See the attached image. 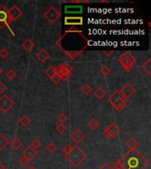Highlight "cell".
Returning <instances> with one entry per match:
<instances>
[{
  "label": "cell",
  "instance_id": "6da1fadb",
  "mask_svg": "<svg viewBox=\"0 0 151 169\" xmlns=\"http://www.w3.org/2000/svg\"><path fill=\"white\" fill-rule=\"evenodd\" d=\"M88 39L84 35L82 31L79 30L76 27H71L57 40L56 45L73 61L88 48Z\"/></svg>",
  "mask_w": 151,
  "mask_h": 169
},
{
  "label": "cell",
  "instance_id": "7a4b0ae2",
  "mask_svg": "<svg viewBox=\"0 0 151 169\" xmlns=\"http://www.w3.org/2000/svg\"><path fill=\"white\" fill-rule=\"evenodd\" d=\"M123 169H144L149 164L146 158L135 150H129L121 158Z\"/></svg>",
  "mask_w": 151,
  "mask_h": 169
},
{
  "label": "cell",
  "instance_id": "3957f363",
  "mask_svg": "<svg viewBox=\"0 0 151 169\" xmlns=\"http://www.w3.org/2000/svg\"><path fill=\"white\" fill-rule=\"evenodd\" d=\"M65 158L73 167H78L87 159V154L80 148L78 145H74L72 146V149L68 154L65 155Z\"/></svg>",
  "mask_w": 151,
  "mask_h": 169
},
{
  "label": "cell",
  "instance_id": "277c9868",
  "mask_svg": "<svg viewBox=\"0 0 151 169\" xmlns=\"http://www.w3.org/2000/svg\"><path fill=\"white\" fill-rule=\"evenodd\" d=\"M117 61H118V63H120L122 68L127 72H131L132 70L133 69L135 62H136V60H135L134 57L133 56V54L131 52H129V51H127L123 55H121Z\"/></svg>",
  "mask_w": 151,
  "mask_h": 169
},
{
  "label": "cell",
  "instance_id": "5b68a950",
  "mask_svg": "<svg viewBox=\"0 0 151 169\" xmlns=\"http://www.w3.org/2000/svg\"><path fill=\"white\" fill-rule=\"evenodd\" d=\"M56 68V74L61 77V80H67L72 76L73 67L68 63H64L59 64Z\"/></svg>",
  "mask_w": 151,
  "mask_h": 169
},
{
  "label": "cell",
  "instance_id": "8992f818",
  "mask_svg": "<svg viewBox=\"0 0 151 169\" xmlns=\"http://www.w3.org/2000/svg\"><path fill=\"white\" fill-rule=\"evenodd\" d=\"M12 20L9 16V12H8V9L6 8V6L4 5H0V27L4 28L5 27H7L9 30L12 32L10 28V23ZM12 34L13 33L12 32Z\"/></svg>",
  "mask_w": 151,
  "mask_h": 169
},
{
  "label": "cell",
  "instance_id": "52a82bcc",
  "mask_svg": "<svg viewBox=\"0 0 151 169\" xmlns=\"http://www.w3.org/2000/svg\"><path fill=\"white\" fill-rule=\"evenodd\" d=\"M43 15H44V18L49 21V23L53 24L61 17V12L55 6L52 5L47 11H45Z\"/></svg>",
  "mask_w": 151,
  "mask_h": 169
},
{
  "label": "cell",
  "instance_id": "ba28073f",
  "mask_svg": "<svg viewBox=\"0 0 151 169\" xmlns=\"http://www.w3.org/2000/svg\"><path fill=\"white\" fill-rule=\"evenodd\" d=\"M120 132H121V130L117 126V124H116V122H112L110 125L105 128V130L103 131L102 134L107 138H114Z\"/></svg>",
  "mask_w": 151,
  "mask_h": 169
},
{
  "label": "cell",
  "instance_id": "9c48e42d",
  "mask_svg": "<svg viewBox=\"0 0 151 169\" xmlns=\"http://www.w3.org/2000/svg\"><path fill=\"white\" fill-rule=\"evenodd\" d=\"M14 106V102L7 94H3L0 97V110L6 113Z\"/></svg>",
  "mask_w": 151,
  "mask_h": 169
},
{
  "label": "cell",
  "instance_id": "30bf717a",
  "mask_svg": "<svg viewBox=\"0 0 151 169\" xmlns=\"http://www.w3.org/2000/svg\"><path fill=\"white\" fill-rule=\"evenodd\" d=\"M65 25L71 26V27H76V26H81L84 23L83 18L81 16H68L65 18Z\"/></svg>",
  "mask_w": 151,
  "mask_h": 169
},
{
  "label": "cell",
  "instance_id": "8fae6325",
  "mask_svg": "<svg viewBox=\"0 0 151 169\" xmlns=\"http://www.w3.org/2000/svg\"><path fill=\"white\" fill-rule=\"evenodd\" d=\"M119 92L121 93V95L123 98H125L126 100L130 99L135 92V88L133 87L132 85H130L129 83H127L124 87H122L121 89L119 90Z\"/></svg>",
  "mask_w": 151,
  "mask_h": 169
},
{
  "label": "cell",
  "instance_id": "7c38bea8",
  "mask_svg": "<svg viewBox=\"0 0 151 169\" xmlns=\"http://www.w3.org/2000/svg\"><path fill=\"white\" fill-rule=\"evenodd\" d=\"M8 12H9V16H10L12 22L20 19L21 15H22V11L17 5H13L10 8V10H8Z\"/></svg>",
  "mask_w": 151,
  "mask_h": 169
},
{
  "label": "cell",
  "instance_id": "4fadbf2b",
  "mask_svg": "<svg viewBox=\"0 0 151 169\" xmlns=\"http://www.w3.org/2000/svg\"><path fill=\"white\" fill-rule=\"evenodd\" d=\"M70 137H71V139H72L74 143H76V145H78V144H80V143L85 138V134H84L80 129H76V130L71 134Z\"/></svg>",
  "mask_w": 151,
  "mask_h": 169
},
{
  "label": "cell",
  "instance_id": "5bb4252c",
  "mask_svg": "<svg viewBox=\"0 0 151 169\" xmlns=\"http://www.w3.org/2000/svg\"><path fill=\"white\" fill-rule=\"evenodd\" d=\"M37 155V152L33 149L31 146H28L27 148H25L24 151L22 152V156L26 158L27 160H29V161L35 158V156Z\"/></svg>",
  "mask_w": 151,
  "mask_h": 169
},
{
  "label": "cell",
  "instance_id": "9a60e30c",
  "mask_svg": "<svg viewBox=\"0 0 151 169\" xmlns=\"http://www.w3.org/2000/svg\"><path fill=\"white\" fill-rule=\"evenodd\" d=\"M35 57H36L37 60H39L41 63H44L45 62H47V61L49 60L50 56H49V54L48 53L44 48H42V49H40L39 51L36 53Z\"/></svg>",
  "mask_w": 151,
  "mask_h": 169
},
{
  "label": "cell",
  "instance_id": "2e32d148",
  "mask_svg": "<svg viewBox=\"0 0 151 169\" xmlns=\"http://www.w3.org/2000/svg\"><path fill=\"white\" fill-rule=\"evenodd\" d=\"M112 107L118 112H121L126 107H127V100L125 98H120L117 102H115L112 104Z\"/></svg>",
  "mask_w": 151,
  "mask_h": 169
},
{
  "label": "cell",
  "instance_id": "e0dca14e",
  "mask_svg": "<svg viewBox=\"0 0 151 169\" xmlns=\"http://www.w3.org/2000/svg\"><path fill=\"white\" fill-rule=\"evenodd\" d=\"M83 7L81 5H68L65 7V13H81L82 12Z\"/></svg>",
  "mask_w": 151,
  "mask_h": 169
},
{
  "label": "cell",
  "instance_id": "ac0fdd59",
  "mask_svg": "<svg viewBox=\"0 0 151 169\" xmlns=\"http://www.w3.org/2000/svg\"><path fill=\"white\" fill-rule=\"evenodd\" d=\"M34 46H35L34 42L29 38L26 39L24 42L21 43V47L24 48L26 51H28V52L31 51V50L34 48Z\"/></svg>",
  "mask_w": 151,
  "mask_h": 169
},
{
  "label": "cell",
  "instance_id": "d6986e66",
  "mask_svg": "<svg viewBox=\"0 0 151 169\" xmlns=\"http://www.w3.org/2000/svg\"><path fill=\"white\" fill-rule=\"evenodd\" d=\"M122 97L123 96L121 95V93H120V92H119V90H116L115 92H112V94L109 96L107 101H108V102L110 103V104H112V105L114 102H117L118 99H120V98H122Z\"/></svg>",
  "mask_w": 151,
  "mask_h": 169
},
{
  "label": "cell",
  "instance_id": "ffe728a7",
  "mask_svg": "<svg viewBox=\"0 0 151 169\" xmlns=\"http://www.w3.org/2000/svg\"><path fill=\"white\" fill-rule=\"evenodd\" d=\"M106 94H107L106 90L101 87H98L97 89L94 92V95H95V97H96L98 100H102L104 97L106 96Z\"/></svg>",
  "mask_w": 151,
  "mask_h": 169
},
{
  "label": "cell",
  "instance_id": "44dd1931",
  "mask_svg": "<svg viewBox=\"0 0 151 169\" xmlns=\"http://www.w3.org/2000/svg\"><path fill=\"white\" fill-rule=\"evenodd\" d=\"M126 146L129 150H135L138 146V142L135 140V138L133 137H130L128 140L126 142Z\"/></svg>",
  "mask_w": 151,
  "mask_h": 169
},
{
  "label": "cell",
  "instance_id": "7402d4cb",
  "mask_svg": "<svg viewBox=\"0 0 151 169\" xmlns=\"http://www.w3.org/2000/svg\"><path fill=\"white\" fill-rule=\"evenodd\" d=\"M21 145H22L21 141H20L19 138H17V137L13 138V139L10 142V146L14 151L19 150L20 147H21Z\"/></svg>",
  "mask_w": 151,
  "mask_h": 169
},
{
  "label": "cell",
  "instance_id": "603a6c76",
  "mask_svg": "<svg viewBox=\"0 0 151 169\" xmlns=\"http://www.w3.org/2000/svg\"><path fill=\"white\" fill-rule=\"evenodd\" d=\"M141 68H142V70H143V71H145V72L148 73V76H150L151 75V72H150L151 71V58H148L146 62L141 65Z\"/></svg>",
  "mask_w": 151,
  "mask_h": 169
},
{
  "label": "cell",
  "instance_id": "cb8c5ba5",
  "mask_svg": "<svg viewBox=\"0 0 151 169\" xmlns=\"http://www.w3.org/2000/svg\"><path fill=\"white\" fill-rule=\"evenodd\" d=\"M9 145V140L2 133H0V151H3Z\"/></svg>",
  "mask_w": 151,
  "mask_h": 169
},
{
  "label": "cell",
  "instance_id": "d4e9b609",
  "mask_svg": "<svg viewBox=\"0 0 151 169\" xmlns=\"http://www.w3.org/2000/svg\"><path fill=\"white\" fill-rule=\"evenodd\" d=\"M81 91L82 92L84 95H88L93 91V88L89 84L86 83V84H84L82 87H81Z\"/></svg>",
  "mask_w": 151,
  "mask_h": 169
},
{
  "label": "cell",
  "instance_id": "484cf974",
  "mask_svg": "<svg viewBox=\"0 0 151 169\" xmlns=\"http://www.w3.org/2000/svg\"><path fill=\"white\" fill-rule=\"evenodd\" d=\"M88 125L91 130H96V129H97L98 127L100 126V122H99V121H98L96 118H92V119L88 122Z\"/></svg>",
  "mask_w": 151,
  "mask_h": 169
},
{
  "label": "cell",
  "instance_id": "4316f807",
  "mask_svg": "<svg viewBox=\"0 0 151 169\" xmlns=\"http://www.w3.org/2000/svg\"><path fill=\"white\" fill-rule=\"evenodd\" d=\"M31 122V120H30V118L28 116H22L21 118L20 119V123L21 125L23 126V127H27V126L29 125V123Z\"/></svg>",
  "mask_w": 151,
  "mask_h": 169
},
{
  "label": "cell",
  "instance_id": "83f0119b",
  "mask_svg": "<svg viewBox=\"0 0 151 169\" xmlns=\"http://www.w3.org/2000/svg\"><path fill=\"white\" fill-rule=\"evenodd\" d=\"M16 72H14V70H13V69H10V70H8L6 73H5V76L6 77L9 79V80H13L15 77H16Z\"/></svg>",
  "mask_w": 151,
  "mask_h": 169
},
{
  "label": "cell",
  "instance_id": "f1b7e54d",
  "mask_svg": "<svg viewBox=\"0 0 151 169\" xmlns=\"http://www.w3.org/2000/svg\"><path fill=\"white\" fill-rule=\"evenodd\" d=\"M45 74H46L49 78L52 77L54 75L56 74V68L54 67V66H49V67L45 71Z\"/></svg>",
  "mask_w": 151,
  "mask_h": 169
},
{
  "label": "cell",
  "instance_id": "f546056e",
  "mask_svg": "<svg viewBox=\"0 0 151 169\" xmlns=\"http://www.w3.org/2000/svg\"><path fill=\"white\" fill-rule=\"evenodd\" d=\"M57 120H58V122H59V123H62V124H64L65 122L68 120V116H66L65 114H64V113H61L60 115L58 116V117H57Z\"/></svg>",
  "mask_w": 151,
  "mask_h": 169
},
{
  "label": "cell",
  "instance_id": "4dcf8cb0",
  "mask_svg": "<svg viewBox=\"0 0 151 169\" xmlns=\"http://www.w3.org/2000/svg\"><path fill=\"white\" fill-rule=\"evenodd\" d=\"M30 146L33 148V149H34V150L36 151V150H38L39 149L40 147L42 146V142L39 140V139H34L32 143H31V145H30Z\"/></svg>",
  "mask_w": 151,
  "mask_h": 169
},
{
  "label": "cell",
  "instance_id": "1f68e13d",
  "mask_svg": "<svg viewBox=\"0 0 151 169\" xmlns=\"http://www.w3.org/2000/svg\"><path fill=\"white\" fill-rule=\"evenodd\" d=\"M111 72H112V70L108 67L107 65H103V66L100 69V73H101L102 75H103V76H105V77L108 76V75L111 73Z\"/></svg>",
  "mask_w": 151,
  "mask_h": 169
},
{
  "label": "cell",
  "instance_id": "d6a6232c",
  "mask_svg": "<svg viewBox=\"0 0 151 169\" xmlns=\"http://www.w3.org/2000/svg\"><path fill=\"white\" fill-rule=\"evenodd\" d=\"M66 126L65 124H62V123H59V125L56 127V131L57 132H59V134H64L65 131H66Z\"/></svg>",
  "mask_w": 151,
  "mask_h": 169
},
{
  "label": "cell",
  "instance_id": "836d02e7",
  "mask_svg": "<svg viewBox=\"0 0 151 169\" xmlns=\"http://www.w3.org/2000/svg\"><path fill=\"white\" fill-rule=\"evenodd\" d=\"M8 56H9V51L6 48H3L2 49H0V58L1 59L5 60L8 57Z\"/></svg>",
  "mask_w": 151,
  "mask_h": 169
},
{
  "label": "cell",
  "instance_id": "e575fe53",
  "mask_svg": "<svg viewBox=\"0 0 151 169\" xmlns=\"http://www.w3.org/2000/svg\"><path fill=\"white\" fill-rule=\"evenodd\" d=\"M46 149L49 151L50 153H52V152H54L55 151L57 150V145H55L53 142H49V144L47 145V146H46Z\"/></svg>",
  "mask_w": 151,
  "mask_h": 169
},
{
  "label": "cell",
  "instance_id": "d590c367",
  "mask_svg": "<svg viewBox=\"0 0 151 169\" xmlns=\"http://www.w3.org/2000/svg\"><path fill=\"white\" fill-rule=\"evenodd\" d=\"M30 161L29 160H27L26 158L24 157H22L20 160H19V164L22 167H27L29 165Z\"/></svg>",
  "mask_w": 151,
  "mask_h": 169
},
{
  "label": "cell",
  "instance_id": "8d00e7d4",
  "mask_svg": "<svg viewBox=\"0 0 151 169\" xmlns=\"http://www.w3.org/2000/svg\"><path fill=\"white\" fill-rule=\"evenodd\" d=\"M113 169H123V165H122L121 159H119L117 161L114 162V164L112 166Z\"/></svg>",
  "mask_w": 151,
  "mask_h": 169
},
{
  "label": "cell",
  "instance_id": "74e56055",
  "mask_svg": "<svg viewBox=\"0 0 151 169\" xmlns=\"http://www.w3.org/2000/svg\"><path fill=\"white\" fill-rule=\"evenodd\" d=\"M64 3H71V4H87V3H90V1L88 0H72V1H64Z\"/></svg>",
  "mask_w": 151,
  "mask_h": 169
},
{
  "label": "cell",
  "instance_id": "f35d334b",
  "mask_svg": "<svg viewBox=\"0 0 151 169\" xmlns=\"http://www.w3.org/2000/svg\"><path fill=\"white\" fill-rule=\"evenodd\" d=\"M71 149H72V145H70V144H66V145H65L63 148V152L65 153V155L68 154Z\"/></svg>",
  "mask_w": 151,
  "mask_h": 169
},
{
  "label": "cell",
  "instance_id": "ab89813d",
  "mask_svg": "<svg viewBox=\"0 0 151 169\" xmlns=\"http://www.w3.org/2000/svg\"><path fill=\"white\" fill-rule=\"evenodd\" d=\"M50 80L54 83V84H59L60 81H61V77H59V75H57V74H55L53 77H50Z\"/></svg>",
  "mask_w": 151,
  "mask_h": 169
},
{
  "label": "cell",
  "instance_id": "60d3db41",
  "mask_svg": "<svg viewBox=\"0 0 151 169\" xmlns=\"http://www.w3.org/2000/svg\"><path fill=\"white\" fill-rule=\"evenodd\" d=\"M6 89H7V87H6L5 84L3 82H0V93L5 92L6 91Z\"/></svg>",
  "mask_w": 151,
  "mask_h": 169
},
{
  "label": "cell",
  "instance_id": "b9f144b4",
  "mask_svg": "<svg viewBox=\"0 0 151 169\" xmlns=\"http://www.w3.org/2000/svg\"><path fill=\"white\" fill-rule=\"evenodd\" d=\"M99 169H113L112 165H110L108 162H105Z\"/></svg>",
  "mask_w": 151,
  "mask_h": 169
},
{
  "label": "cell",
  "instance_id": "7bdbcfd3",
  "mask_svg": "<svg viewBox=\"0 0 151 169\" xmlns=\"http://www.w3.org/2000/svg\"><path fill=\"white\" fill-rule=\"evenodd\" d=\"M102 53L104 54L106 57H111L112 54L114 53V51H113V50H110V51H108V50H102Z\"/></svg>",
  "mask_w": 151,
  "mask_h": 169
},
{
  "label": "cell",
  "instance_id": "ee69618b",
  "mask_svg": "<svg viewBox=\"0 0 151 169\" xmlns=\"http://www.w3.org/2000/svg\"><path fill=\"white\" fill-rule=\"evenodd\" d=\"M0 169H6L5 165L3 164V163H1V162H0Z\"/></svg>",
  "mask_w": 151,
  "mask_h": 169
},
{
  "label": "cell",
  "instance_id": "f6af8a7d",
  "mask_svg": "<svg viewBox=\"0 0 151 169\" xmlns=\"http://www.w3.org/2000/svg\"><path fill=\"white\" fill-rule=\"evenodd\" d=\"M28 169H36V168H35L34 167H32V166H31V167H29Z\"/></svg>",
  "mask_w": 151,
  "mask_h": 169
},
{
  "label": "cell",
  "instance_id": "bcb514c9",
  "mask_svg": "<svg viewBox=\"0 0 151 169\" xmlns=\"http://www.w3.org/2000/svg\"><path fill=\"white\" fill-rule=\"evenodd\" d=\"M2 72H3V71H2V69H1V68H0V75H1V74H2Z\"/></svg>",
  "mask_w": 151,
  "mask_h": 169
}]
</instances>
